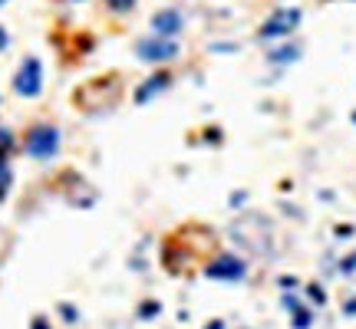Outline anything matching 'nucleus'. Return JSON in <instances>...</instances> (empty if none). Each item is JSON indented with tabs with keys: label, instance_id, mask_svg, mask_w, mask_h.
<instances>
[{
	"label": "nucleus",
	"instance_id": "1",
	"mask_svg": "<svg viewBox=\"0 0 356 329\" xmlns=\"http://www.w3.org/2000/svg\"><path fill=\"white\" fill-rule=\"evenodd\" d=\"M20 145H24L26 158H33V162H53V158L60 155L63 135H60V128L53 126V122H33V126L24 132Z\"/></svg>",
	"mask_w": 356,
	"mask_h": 329
},
{
	"label": "nucleus",
	"instance_id": "2",
	"mask_svg": "<svg viewBox=\"0 0 356 329\" xmlns=\"http://www.w3.org/2000/svg\"><path fill=\"white\" fill-rule=\"evenodd\" d=\"M13 92L20 96V99H37L40 92H43V60L40 56H24L20 66H17V73H13Z\"/></svg>",
	"mask_w": 356,
	"mask_h": 329
},
{
	"label": "nucleus",
	"instance_id": "3",
	"mask_svg": "<svg viewBox=\"0 0 356 329\" xmlns=\"http://www.w3.org/2000/svg\"><path fill=\"white\" fill-rule=\"evenodd\" d=\"M136 56L142 63H152V66H162V63H172L181 56V43L178 40H165V37H142L136 40Z\"/></svg>",
	"mask_w": 356,
	"mask_h": 329
},
{
	"label": "nucleus",
	"instance_id": "4",
	"mask_svg": "<svg viewBox=\"0 0 356 329\" xmlns=\"http://www.w3.org/2000/svg\"><path fill=\"white\" fill-rule=\"evenodd\" d=\"M204 277L218 283H241L248 277V264L238 253H218L211 264H204Z\"/></svg>",
	"mask_w": 356,
	"mask_h": 329
},
{
	"label": "nucleus",
	"instance_id": "5",
	"mask_svg": "<svg viewBox=\"0 0 356 329\" xmlns=\"http://www.w3.org/2000/svg\"><path fill=\"white\" fill-rule=\"evenodd\" d=\"M300 17H304V13L297 10V7H280V10H274L264 24H261L257 33H261V40H284L300 26Z\"/></svg>",
	"mask_w": 356,
	"mask_h": 329
},
{
	"label": "nucleus",
	"instance_id": "6",
	"mask_svg": "<svg viewBox=\"0 0 356 329\" xmlns=\"http://www.w3.org/2000/svg\"><path fill=\"white\" fill-rule=\"evenodd\" d=\"M149 30H152V37L178 40V33L185 30V13L178 10V7H162V10L152 13V20H149Z\"/></svg>",
	"mask_w": 356,
	"mask_h": 329
},
{
	"label": "nucleus",
	"instance_id": "7",
	"mask_svg": "<svg viewBox=\"0 0 356 329\" xmlns=\"http://www.w3.org/2000/svg\"><path fill=\"white\" fill-rule=\"evenodd\" d=\"M165 89H172V73H168V69H159V73L145 76L139 86H136V96H132V99H136V106H149V102L159 99Z\"/></svg>",
	"mask_w": 356,
	"mask_h": 329
},
{
	"label": "nucleus",
	"instance_id": "8",
	"mask_svg": "<svg viewBox=\"0 0 356 329\" xmlns=\"http://www.w3.org/2000/svg\"><path fill=\"white\" fill-rule=\"evenodd\" d=\"M267 60L270 63H293V60H300V47L297 43H284V47H274V50L267 53Z\"/></svg>",
	"mask_w": 356,
	"mask_h": 329
},
{
	"label": "nucleus",
	"instance_id": "9",
	"mask_svg": "<svg viewBox=\"0 0 356 329\" xmlns=\"http://www.w3.org/2000/svg\"><path fill=\"white\" fill-rule=\"evenodd\" d=\"M13 188V168L7 158H0V204L7 201V194H10Z\"/></svg>",
	"mask_w": 356,
	"mask_h": 329
},
{
	"label": "nucleus",
	"instance_id": "10",
	"mask_svg": "<svg viewBox=\"0 0 356 329\" xmlns=\"http://www.w3.org/2000/svg\"><path fill=\"white\" fill-rule=\"evenodd\" d=\"M13 149H17V135L7 126H0V158H7Z\"/></svg>",
	"mask_w": 356,
	"mask_h": 329
},
{
	"label": "nucleus",
	"instance_id": "11",
	"mask_svg": "<svg viewBox=\"0 0 356 329\" xmlns=\"http://www.w3.org/2000/svg\"><path fill=\"white\" fill-rule=\"evenodd\" d=\"M159 313H162V303H159V300H142L136 317H139V319H155Z\"/></svg>",
	"mask_w": 356,
	"mask_h": 329
},
{
	"label": "nucleus",
	"instance_id": "12",
	"mask_svg": "<svg viewBox=\"0 0 356 329\" xmlns=\"http://www.w3.org/2000/svg\"><path fill=\"white\" fill-rule=\"evenodd\" d=\"M102 3H106V7H109L113 13H119V17H122V13H132V10H136V3H139V0H102Z\"/></svg>",
	"mask_w": 356,
	"mask_h": 329
},
{
	"label": "nucleus",
	"instance_id": "13",
	"mask_svg": "<svg viewBox=\"0 0 356 329\" xmlns=\"http://www.w3.org/2000/svg\"><path fill=\"white\" fill-rule=\"evenodd\" d=\"M310 323H314V313H310L307 306H300V310L293 313V329H307Z\"/></svg>",
	"mask_w": 356,
	"mask_h": 329
},
{
	"label": "nucleus",
	"instance_id": "14",
	"mask_svg": "<svg viewBox=\"0 0 356 329\" xmlns=\"http://www.w3.org/2000/svg\"><path fill=\"white\" fill-rule=\"evenodd\" d=\"M60 317H63L66 323H76V319H79V310L73 303H60Z\"/></svg>",
	"mask_w": 356,
	"mask_h": 329
},
{
	"label": "nucleus",
	"instance_id": "15",
	"mask_svg": "<svg viewBox=\"0 0 356 329\" xmlns=\"http://www.w3.org/2000/svg\"><path fill=\"white\" fill-rule=\"evenodd\" d=\"M30 329H53V323L43 317V313H37V317L30 319Z\"/></svg>",
	"mask_w": 356,
	"mask_h": 329
},
{
	"label": "nucleus",
	"instance_id": "16",
	"mask_svg": "<svg viewBox=\"0 0 356 329\" xmlns=\"http://www.w3.org/2000/svg\"><path fill=\"white\" fill-rule=\"evenodd\" d=\"M307 293H310V300H314V303H323V300H327V293L320 290V287H310Z\"/></svg>",
	"mask_w": 356,
	"mask_h": 329
},
{
	"label": "nucleus",
	"instance_id": "17",
	"mask_svg": "<svg viewBox=\"0 0 356 329\" xmlns=\"http://www.w3.org/2000/svg\"><path fill=\"white\" fill-rule=\"evenodd\" d=\"M7 47H10V33H7V30L0 26V53L7 50Z\"/></svg>",
	"mask_w": 356,
	"mask_h": 329
},
{
	"label": "nucleus",
	"instance_id": "18",
	"mask_svg": "<svg viewBox=\"0 0 356 329\" xmlns=\"http://www.w3.org/2000/svg\"><path fill=\"white\" fill-rule=\"evenodd\" d=\"M353 270H356V253L350 257V260H343V273H353Z\"/></svg>",
	"mask_w": 356,
	"mask_h": 329
},
{
	"label": "nucleus",
	"instance_id": "19",
	"mask_svg": "<svg viewBox=\"0 0 356 329\" xmlns=\"http://www.w3.org/2000/svg\"><path fill=\"white\" fill-rule=\"evenodd\" d=\"M280 287H284V290H293V287H297V280H293V277H284V280H280Z\"/></svg>",
	"mask_w": 356,
	"mask_h": 329
},
{
	"label": "nucleus",
	"instance_id": "20",
	"mask_svg": "<svg viewBox=\"0 0 356 329\" xmlns=\"http://www.w3.org/2000/svg\"><path fill=\"white\" fill-rule=\"evenodd\" d=\"M204 329H225V323H221V319H211V323H208Z\"/></svg>",
	"mask_w": 356,
	"mask_h": 329
},
{
	"label": "nucleus",
	"instance_id": "21",
	"mask_svg": "<svg viewBox=\"0 0 356 329\" xmlns=\"http://www.w3.org/2000/svg\"><path fill=\"white\" fill-rule=\"evenodd\" d=\"M346 313H350V317H356V300H350V303H346Z\"/></svg>",
	"mask_w": 356,
	"mask_h": 329
},
{
	"label": "nucleus",
	"instance_id": "22",
	"mask_svg": "<svg viewBox=\"0 0 356 329\" xmlns=\"http://www.w3.org/2000/svg\"><path fill=\"white\" fill-rule=\"evenodd\" d=\"M3 3H10V0H0V7H3Z\"/></svg>",
	"mask_w": 356,
	"mask_h": 329
},
{
	"label": "nucleus",
	"instance_id": "23",
	"mask_svg": "<svg viewBox=\"0 0 356 329\" xmlns=\"http://www.w3.org/2000/svg\"><path fill=\"white\" fill-rule=\"evenodd\" d=\"M73 3H86V0H73Z\"/></svg>",
	"mask_w": 356,
	"mask_h": 329
},
{
	"label": "nucleus",
	"instance_id": "24",
	"mask_svg": "<svg viewBox=\"0 0 356 329\" xmlns=\"http://www.w3.org/2000/svg\"><path fill=\"white\" fill-rule=\"evenodd\" d=\"M353 122H356V112H353Z\"/></svg>",
	"mask_w": 356,
	"mask_h": 329
}]
</instances>
